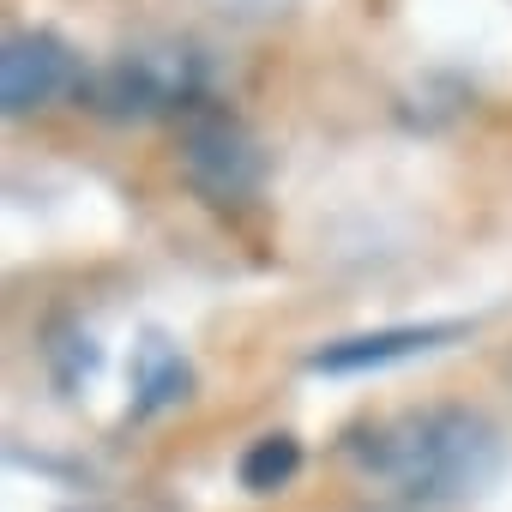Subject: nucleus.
<instances>
[{
  "label": "nucleus",
  "instance_id": "1",
  "mask_svg": "<svg viewBox=\"0 0 512 512\" xmlns=\"http://www.w3.org/2000/svg\"><path fill=\"white\" fill-rule=\"evenodd\" d=\"M344 458L410 506H458L494 488L506 464V434L470 404H410L344 434Z\"/></svg>",
  "mask_w": 512,
  "mask_h": 512
},
{
  "label": "nucleus",
  "instance_id": "2",
  "mask_svg": "<svg viewBox=\"0 0 512 512\" xmlns=\"http://www.w3.org/2000/svg\"><path fill=\"white\" fill-rule=\"evenodd\" d=\"M79 103L103 121H157L205 103V55L187 43H139L85 73Z\"/></svg>",
  "mask_w": 512,
  "mask_h": 512
},
{
  "label": "nucleus",
  "instance_id": "3",
  "mask_svg": "<svg viewBox=\"0 0 512 512\" xmlns=\"http://www.w3.org/2000/svg\"><path fill=\"white\" fill-rule=\"evenodd\" d=\"M181 175L199 199L241 205L266 181V145L241 115L199 109V115H187V133H181Z\"/></svg>",
  "mask_w": 512,
  "mask_h": 512
},
{
  "label": "nucleus",
  "instance_id": "4",
  "mask_svg": "<svg viewBox=\"0 0 512 512\" xmlns=\"http://www.w3.org/2000/svg\"><path fill=\"white\" fill-rule=\"evenodd\" d=\"M79 85H85L79 55L55 31H13L7 49H0V103H7V115L49 109L55 97H67Z\"/></svg>",
  "mask_w": 512,
  "mask_h": 512
},
{
  "label": "nucleus",
  "instance_id": "5",
  "mask_svg": "<svg viewBox=\"0 0 512 512\" xmlns=\"http://www.w3.org/2000/svg\"><path fill=\"white\" fill-rule=\"evenodd\" d=\"M470 320H422V326H380V332H356V338H332L308 356L314 374H374L410 356H428L452 338H464Z\"/></svg>",
  "mask_w": 512,
  "mask_h": 512
},
{
  "label": "nucleus",
  "instance_id": "6",
  "mask_svg": "<svg viewBox=\"0 0 512 512\" xmlns=\"http://www.w3.org/2000/svg\"><path fill=\"white\" fill-rule=\"evenodd\" d=\"M187 398H193V362L163 332H145L133 350V416H157Z\"/></svg>",
  "mask_w": 512,
  "mask_h": 512
},
{
  "label": "nucleus",
  "instance_id": "7",
  "mask_svg": "<svg viewBox=\"0 0 512 512\" xmlns=\"http://www.w3.org/2000/svg\"><path fill=\"white\" fill-rule=\"evenodd\" d=\"M296 470H302V440L296 434H260L247 452H241V464H235V476H241V488L247 494H278V488H290L296 482Z\"/></svg>",
  "mask_w": 512,
  "mask_h": 512
},
{
  "label": "nucleus",
  "instance_id": "8",
  "mask_svg": "<svg viewBox=\"0 0 512 512\" xmlns=\"http://www.w3.org/2000/svg\"><path fill=\"white\" fill-rule=\"evenodd\" d=\"M43 356H49V374L73 392V386H85L91 374H97V362H103V350H97V338L85 332V326H73V320H61L55 332H49V344H43Z\"/></svg>",
  "mask_w": 512,
  "mask_h": 512
},
{
  "label": "nucleus",
  "instance_id": "9",
  "mask_svg": "<svg viewBox=\"0 0 512 512\" xmlns=\"http://www.w3.org/2000/svg\"><path fill=\"white\" fill-rule=\"evenodd\" d=\"M500 374H506V380H512V350H506V362H500Z\"/></svg>",
  "mask_w": 512,
  "mask_h": 512
},
{
  "label": "nucleus",
  "instance_id": "10",
  "mask_svg": "<svg viewBox=\"0 0 512 512\" xmlns=\"http://www.w3.org/2000/svg\"><path fill=\"white\" fill-rule=\"evenodd\" d=\"M362 512H386V506H362Z\"/></svg>",
  "mask_w": 512,
  "mask_h": 512
}]
</instances>
